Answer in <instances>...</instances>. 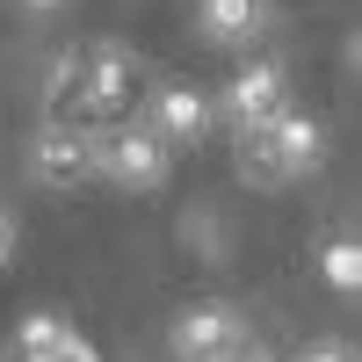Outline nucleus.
I'll return each instance as SVG.
<instances>
[{"mask_svg": "<svg viewBox=\"0 0 362 362\" xmlns=\"http://www.w3.org/2000/svg\"><path fill=\"white\" fill-rule=\"evenodd\" d=\"M232 362H276V355H268V348H239Z\"/></svg>", "mask_w": 362, "mask_h": 362, "instance_id": "obj_14", "label": "nucleus"}, {"mask_svg": "<svg viewBox=\"0 0 362 362\" xmlns=\"http://www.w3.org/2000/svg\"><path fill=\"white\" fill-rule=\"evenodd\" d=\"M138 87V58L124 44H102V51H80V73H73V116L80 124H102L131 102Z\"/></svg>", "mask_w": 362, "mask_h": 362, "instance_id": "obj_2", "label": "nucleus"}, {"mask_svg": "<svg viewBox=\"0 0 362 362\" xmlns=\"http://www.w3.org/2000/svg\"><path fill=\"white\" fill-rule=\"evenodd\" d=\"M196 29H203L210 44H254L261 29H268V15H261V0H203Z\"/></svg>", "mask_w": 362, "mask_h": 362, "instance_id": "obj_8", "label": "nucleus"}, {"mask_svg": "<svg viewBox=\"0 0 362 362\" xmlns=\"http://www.w3.org/2000/svg\"><path fill=\"white\" fill-rule=\"evenodd\" d=\"M8 247H15V225H8V210H0V261H8Z\"/></svg>", "mask_w": 362, "mask_h": 362, "instance_id": "obj_13", "label": "nucleus"}, {"mask_svg": "<svg viewBox=\"0 0 362 362\" xmlns=\"http://www.w3.org/2000/svg\"><path fill=\"white\" fill-rule=\"evenodd\" d=\"M58 334H73V326L58 319V312H29V319L15 326V348H22V355H44V348H51Z\"/></svg>", "mask_w": 362, "mask_h": 362, "instance_id": "obj_10", "label": "nucleus"}, {"mask_svg": "<svg viewBox=\"0 0 362 362\" xmlns=\"http://www.w3.org/2000/svg\"><path fill=\"white\" fill-rule=\"evenodd\" d=\"M145 131H153L167 153H174V145H196L210 131V102L196 95V87H160L153 109H145Z\"/></svg>", "mask_w": 362, "mask_h": 362, "instance_id": "obj_6", "label": "nucleus"}, {"mask_svg": "<svg viewBox=\"0 0 362 362\" xmlns=\"http://www.w3.org/2000/svg\"><path fill=\"white\" fill-rule=\"evenodd\" d=\"M29 362H102V348L87 341V334H58L44 355H29Z\"/></svg>", "mask_w": 362, "mask_h": 362, "instance_id": "obj_11", "label": "nucleus"}, {"mask_svg": "<svg viewBox=\"0 0 362 362\" xmlns=\"http://www.w3.org/2000/svg\"><path fill=\"white\" fill-rule=\"evenodd\" d=\"M268 131V153L283 160V174L297 181V174H312L319 160H326V131H319V116H305V109H283L276 124H261Z\"/></svg>", "mask_w": 362, "mask_h": 362, "instance_id": "obj_7", "label": "nucleus"}, {"mask_svg": "<svg viewBox=\"0 0 362 362\" xmlns=\"http://www.w3.org/2000/svg\"><path fill=\"white\" fill-rule=\"evenodd\" d=\"M247 348V312L239 305H189L174 319V362H232Z\"/></svg>", "mask_w": 362, "mask_h": 362, "instance_id": "obj_3", "label": "nucleus"}, {"mask_svg": "<svg viewBox=\"0 0 362 362\" xmlns=\"http://www.w3.org/2000/svg\"><path fill=\"white\" fill-rule=\"evenodd\" d=\"M297 362H355L341 341H319V348H305V355H297Z\"/></svg>", "mask_w": 362, "mask_h": 362, "instance_id": "obj_12", "label": "nucleus"}, {"mask_svg": "<svg viewBox=\"0 0 362 362\" xmlns=\"http://www.w3.org/2000/svg\"><path fill=\"white\" fill-rule=\"evenodd\" d=\"M87 167H95L102 181H116V189H160L174 153L145 131V124H87Z\"/></svg>", "mask_w": 362, "mask_h": 362, "instance_id": "obj_1", "label": "nucleus"}, {"mask_svg": "<svg viewBox=\"0 0 362 362\" xmlns=\"http://www.w3.org/2000/svg\"><path fill=\"white\" fill-rule=\"evenodd\" d=\"M22 8H58V0H22Z\"/></svg>", "mask_w": 362, "mask_h": 362, "instance_id": "obj_15", "label": "nucleus"}, {"mask_svg": "<svg viewBox=\"0 0 362 362\" xmlns=\"http://www.w3.org/2000/svg\"><path fill=\"white\" fill-rule=\"evenodd\" d=\"M283 95H290L283 66H276V58H254V66H239V80L225 87V116H232L239 131H261V124L283 116Z\"/></svg>", "mask_w": 362, "mask_h": 362, "instance_id": "obj_5", "label": "nucleus"}, {"mask_svg": "<svg viewBox=\"0 0 362 362\" xmlns=\"http://www.w3.org/2000/svg\"><path fill=\"white\" fill-rule=\"evenodd\" d=\"M29 181H44V189L95 181V167H87V124H44L29 138Z\"/></svg>", "mask_w": 362, "mask_h": 362, "instance_id": "obj_4", "label": "nucleus"}, {"mask_svg": "<svg viewBox=\"0 0 362 362\" xmlns=\"http://www.w3.org/2000/svg\"><path fill=\"white\" fill-rule=\"evenodd\" d=\"M319 276L334 283L341 297H355L362 290V247H355V239H326V247H319Z\"/></svg>", "mask_w": 362, "mask_h": 362, "instance_id": "obj_9", "label": "nucleus"}]
</instances>
